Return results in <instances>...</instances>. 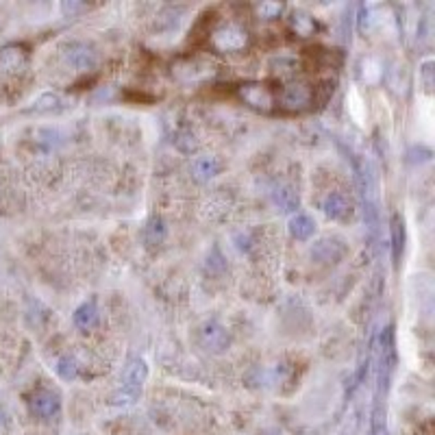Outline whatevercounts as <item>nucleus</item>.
Wrapping results in <instances>:
<instances>
[{
  "label": "nucleus",
  "instance_id": "nucleus-10",
  "mask_svg": "<svg viewBox=\"0 0 435 435\" xmlns=\"http://www.w3.org/2000/svg\"><path fill=\"white\" fill-rule=\"evenodd\" d=\"M323 209L325 214L331 218V220H346L348 214H351V202H348V198L344 194H329L323 202Z\"/></svg>",
  "mask_w": 435,
  "mask_h": 435
},
{
  "label": "nucleus",
  "instance_id": "nucleus-17",
  "mask_svg": "<svg viewBox=\"0 0 435 435\" xmlns=\"http://www.w3.org/2000/svg\"><path fill=\"white\" fill-rule=\"evenodd\" d=\"M277 202L281 207H285V209H292V207H296V196H294V192L292 190H281V192H277Z\"/></svg>",
  "mask_w": 435,
  "mask_h": 435
},
{
  "label": "nucleus",
  "instance_id": "nucleus-12",
  "mask_svg": "<svg viewBox=\"0 0 435 435\" xmlns=\"http://www.w3.org/2000/svg\"><path fill=\"white\" fill-rule=\"evenodd\" d=\"M98 323V307L96 301H87L74 311V325L79 329H92Z\"/></svg>",
  "mask_w": 435,
  "mask_h": 435
},
{
  "label": "nucleus",
  "instance_id": "nucleus-5",
  "mask_svg": "<svg viewBox=\"0 0 435 435\" xmlns=\"http://www.w3.org/2000/svg\"><path fill=\"white\" fill-rule=\"evenodd\" d=\"M28 405H31V412L37 418L48 420V418L57 416V412H59V407H62V400H59V396H57L54 392H50V390H37L31 396V400H28Z\"/></svg>",
  "mask_w": 435,
  "mask_h": 435
},
{
  "label": "nucleus",
  "instance_id": "nucleus-6",
  "mask_svg": "<svg viewBox=\"0 0 435 435\" xmlns=\"http://www.w3.org/2000/svg\"><path fill=\"white\" fill-rule=\"evenodd\" d=\"M66 62L72 68H76L81 72H87V70H92L96 66V52H94L92 46L74 42L66 48Z\"/></svg>",
  "mask_w": 435,
  "mask_h": 435
},
{
  "label": "nucleus",
  "instance_id": "nucleus-3",
  "mask_svg": "<svg viewBox=\"0 0 435 435\" xmlns=\"http://www.w3.org/2000/svg\"><path fill=\"white\" fill-rule=\"evenodd\" d=\"M240 96L248 107L257 111H270L277 105V92L268 83H259V81L244 83L240 87Z\"/></svg>",
  "mask_w": 435,
  "mask_h": 435
},
{
  "label": "nucleus",
  "instance_id": "nucleus-15",
  "mask_svg": "<svg viewBox=\"0 0 435 435\" xmlns=\"http://www.w3.org/2000/svg\"><path fill=\"white\" fill-rule=\"evenodd\" d=\"M57 372H59V376H62V379H66V381L76 379V364H74V359H70V357L59 359V361H57Z\"/></svg>",
  "mask_w": 435,
  "mask_h": 435
},
{
  "label": "nucleus",
  "instance_id": "nucleus-2",
  "mask_svg": "<svg viewBox=\"0 0 435 435\" xmlns=\"http://www.w3.org/2000/svg\"><path fill=\"white\" fill-rule=\"evenodd\" d=\"M277 105L285 111H305L313 105V87L307 83H287L277 92Z\"/></svg>",
  "mask_w": 435,
  "mask_h": 435
},
{
  "label": "nucleus",
  "instance_id": "nucleus-9",
  "mask_svg": "<svg viewBox=\"0 0 435 435\" xmlns=\"http://www.w3.org/2000/svg\"><path fill=\"white\" fill-rule=\"evenodd\" d=\"M26 62V52L22 46H5L0 48V72H16L24 66Z\"/></svg>",
  "mask_w": 435,
  "mask_h": 435
},
{
  "label": "nucleus",
  "instance_id": "nucleus-13",
  "mask_svg": "<svg viewBox=\"0 0 435 435\" xmlns=\"http://www.w3.org/2000/svg\"><path fill=\"white\" fill-rule=\"evenodd\" d=\"M313 220L305 214H296L292 220H289V233H292V238L296 240H309L313 236Z\"/></svg>",
  "mask_w": 435,
  "mask_h": 435
},
{
  "label": "nucleus",
  "instance_id": "nucleus-19",
  "mask_svg": "<svg viewBox=\"0 0 435 435\" xmlns=\"http://www.w3.org/2000/svg\"><path fill=\"white\" fill-rule=\"evenodd\" d=\"M422 74H424V81H427V90H431V85H433V81H431V62H429V64H424Z\"/></svg>",
  "mask_w": 435,
  "mask_h": 435
},
{
  "label": "nucleus",
  "instance_id": "nucleus-1",
  "mask_svg": "<svg viewBox=\"0 0 435 435\" xmlns=\"http://www.w3.org/2000/svg\"><path fill=\"white\" fill-rule=\"evenodd\" d=\"M149 376V366L144 359H131L129 366L124 368V376H122V390L118 392V396H113V402L118 405H129L137 398L144 381Z\"/></svg>",
  "mask_w": 435,
  "mask_h": 435
},
{
  "label": "nucleus",
  "instance_id": "nucleus-18",
  "mask_svg": "<svg viewBox=\"0 0 435 435\" xmlns=\"http://www.w3.org/2000/svg\"><path fill=\"white\" fill-rule=\"evenodd\" d=\"M281 5H270V3H264L259 7V13L264 16V18H277L279 13H281Z\"/></svg>",
  "mask_w": 435,
  "mask_h": 435
},
{
  "label": "nucleus",
  "instance_id": "nucleus-11",
  "mask_svg": "<svg viewBox=\"0 0 435 435\" xmlns=\"http://www.w3.org/2000/svg\"><path fill=\"white\" fill-rule=\"evenodd\" d=\"M220 168H222L220 159H216V157H200V159L194 161L192 172H194V179H196V181L205 183V181H209V179L216 177V174L220 172Z\"/></svg>",
  "mask_w": 435,
  "mask_h": 435
},
{
  "label": "nucleus",
  "instance_id": "nucleus-4",
  "mask_svg": "<svg viewBox=\"0 0 435 435\" xmlns=\"http://www.w3.org/2000/svg\"><path fill=\"white\" fill-rule=\"evenodd\" d=\"M211 44L220 52H236L248 46V33H246V28L238 24H222L214 31Z\"/></svg>",
  "mask_w": 435,
  "mask_h": 435
},
{
  "label": "nucleus",
  "instance_id": "nucleus-7",
  "mask_svg": "<svg viewBox=\"0 0 435 435\" xmlns=\"http://www.w3.org/2000/svg\"><path fill=\"white\" fill-rule=\"evenodd\" d=\"M311 255L323 264H335L346 255V244L340 238H323L313 244Z\"/></svg>",
  "mask_w": 435,
  "mask_h": 435
},
{
  "label": "nucleus",
  "instance_id": "nucleus-8",
  "mask_svg": "<svg viewBox=\"0 0 435 435\" xmlns=\"http://www.w3.org/2000/svg\"><path fill=\"white\" fill-rule=\"evenodd\" d=\"M200 344L202 348H207L211 353H222L228 346V333L218 323H207L200 329Z\"/></svg>",
  "mask_w": 435,
  "mask_h": 435
},
{
  "label": "nucleus",
  "instance_id": "nucleus-16",
  "mask_svg": "<svg viewBox=\"0 0 435 435\" xmlns=\"http://www.w3.org/2000/svg\"><path fill=\"white\" fill-rule=\"evenodd\" d=\"M292 22H294V28H296V33H301V35H309V33L313 31V20H311L309 16L296 13Z\"/></svg>",
  "mask_w": 435,
  "mask_h": 435
},
{
  "label": "nucleus",
  "instance_id": "nucleus-14",
  "mask_svg": "<svg viewBox=\"0 0 435 435\" xmlns=\"http://www.w3.org/2000/svg\"><path fill=\"white\" fill-rule=\"evenodd\" d=\"M62 105V98L57 96V94H42L35 103H33V111L37 113H44V111H52V109H59Z\"/></svg>",
  "mask_w": 435,
  "mask_h": 435
}]
</instances>
